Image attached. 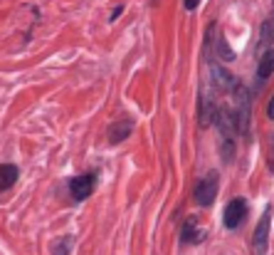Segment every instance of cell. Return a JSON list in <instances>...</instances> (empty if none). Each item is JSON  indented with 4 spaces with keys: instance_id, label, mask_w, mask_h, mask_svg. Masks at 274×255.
I'll return each mask as SVG.
<instances>
[{
    "instance_id": "4",
    "label": "cell",
    "mask_w": 274,
    "mask_h": 255,
    "mask_svg": "<svg viewBox=\"0 0 274 255\" xmlns=\"http://www.w3.org/2000/svg\"><path fill=\"white\" fill-rule=\"evenodd\" d=\"M196 203L198 206H210L212 201H215V196H218V173L215 171H210L205 178H200L198 181V186H196Z\"/></svg>"
},
{
    "instance_id": "6",
    "label": "cell",
    "mask_w": 274,
    "mask_h": 255,
    "mask_svg": "<svg viewBox=\"0 0 274 255\" xmlns=\"http://www.w3.org/2000/svg\"><path fill=\"white\" fill-rule=\"evenodd\" d=\"M237 97V117H235V124L240 127L242 134H247V129H250V92L244 89V87L237 82V87L232 89Z\"/></svg>"
},
{
    "instance_id": "13",
    "label": "cell",
    "mask_w": 274,
    "mask_h": 255,
    "mask_svg": "<svg viewBox=\"0 0 274 255\" xmlns=\"http://www.w3.org/2000/svg\"><path fill=\"white\" fill-rule=\"evenodd\" d=\"M215 47H218V52H220V57L225 60V62H230L232 57H235V52L228 47V43H225V38H220L218 43H215ZM220 57H218V62H220Z\"/></svg>"
},
{
    "instance_id": "7",
    "label": "cell",
    "mask_w": 274,
    "mask_h": 255,
    "mask_svg": "<svg viewBox=\"0 0 274 255\" xmlns=\"http://www.w3.org/2000/svg\"><path fill=\"white\" fill-rule=\"evenodd\" d=\"M210 72H212V80H215V85L220 87L222 92H232L237 87V80L228 72V70H222L220 65H210Z\"/></svg>"
},
{
    "instance_id": "14",
    "label": "cell",
    "mask_w": 274,
    "mask_h": 255,
    "mask_svg": "<svg viewBox=\"0 0 274 255\" xmlns=\"http://www.w3.org/2000/svg\"><path fill=\"white\" fill-rule=\"evenodd\" d=\"M70 250H72V238H64V240H62L60 245H54V248H52V253H54V255H57V253L67 255Z\"/></svg>"
},
{
    "instance_id": "3",
    "label": "cell",
    "mask_w": 274,
    "mask_h": 255,
    "mask_svg": "<svg viewBox=\"0 0 274 255\" xmlns=\"http://www.w3.org/2000/svg\"><path fill=\"white\" fill-rule=\"evenodd\" d=\"M247 213H250V206L244 198H232L228 206H225V213H222V220H225V228L235 230L240 228L244 220H247Z\"/></svg>"
},
{
    "instance_id": "17",
    "label": "cell",
    "mask_w": 274,
    "mask_h": 255,
    "mask_svg": "<svg viewBox=\"0 0 274 255\" xmlns=\"http://www.w3.org/2000/svg\"><path fill=\"white\" fill-rule=\"evenodd\" d=\"M121 13H124V5H118V8H114V13H112V18H109V20H116L118 15H121Z\"/></svg>"
},
{
    "instance_id": "10",
    "label": "cell",
    "mask_w": 274,
    "mask_h": 255,
    "mask_svg": "<svg viewBox=\"0 0 274 255\" xmlns=\"http://www.w3.org/2000/svg\"><path fill=\"white\" fill-rule=\"evenodd\" d=\"M20 178V169L15 164H0V191H8Z\"/></svg>"
},
{
    "instance_id": "11",
    "label": "cell",
    "mask_w": 274,
    "mask_h": 255,
    "mask_svg": "<svg viewBox=\"0 0 274 255\" xmlns=\"http://www.w3.org/2000/svg\"><path fill=\"white\" fill-rule=\"evenodd\" d=\"M202 235H205V233L198 230L196 218H188V220L183 223V230H180V240H183V243H200Z\"/></svg>"
},
{
    "instance_id": "16",
    "label": "cell",
    "mask_w": 274,
    "mask_h": 255,
    "mask_svg": "<svg viewBox=\"0 0 274 255\" xmlns=\"http://www.w3.org/2000/svg\"><path fill=\"white\" fill-rule=\"evenodd\" d=\"M200 0H186V10H196Z\"/></svg>"
},
{
    "instance_id": "12",
    "label": "cell",
    "mask_w": 274,
    "mask_h": 255,
    "mask_svg": "<svg viewBox=\"0 0 274 255\" xmlns=\"http://www.w3.org/2000/svg\"><path fill=\"white\" fill-rule=\"evenodd\" d=\"M274 43V15L264 23V28H262V47H267V45H272Z\"/></svg>"
},
{
    "instance_id": "1",
    "label": "cell",
    "mask_w": 274,
    "mask_h": 255,
    "mask_svg": "<svg viewBox=\"0 0 274 255\" xmlns=\"http://www.w3.org/2000/svg\"><path fill=\"white\" fill-rule=\"evenodd\" d=\"M215 122H218V129L222 134V159H225V164H230L232 156H235V144H237L235 141V136H237L235 117L228 109H220V112H215Z\"/></svg>"
},
{
    "instance_id": "9",
    "label": "cell",
    "mask_w": 274,
    "mask_h": 255,
    "mask_svg": "<svg viewBox=\"0 0 274 255\" xmlns=\"http://www.w3.org/2000/svg\"><path fill=\"white\" fill-rule=\"evenodd\" d=\"M272 72H274V50H270V52L262 55V60L257 65V87L264 85L272 77Z\"/></svg>"
},
{
    "instance_id": "8",
    "label": "cell",
    "mask_w": 274,
    "mask_h": 255,
    "mask_svg": "<svg viewBox=\"0 0 274 255\" xmlns=\"http://www.w3.org/2000/svg\"><path fill=\"white\" fill-rule=\"evenodd\" d=\"M131 131H134V124L128 119H124V122H114L109 127V131H106V136H109L112 144H121V141H126L131 136Z\"/></svg>"
},
{
    "instance_id": "15",
    "label": "cell",
    "mask_w": 274,
    "mask_h": 255,
    "mask_svg": "<svg viewBox=\"0 0 274 255\" xmlns=\"http://www.w3.org/2000/svg\"><path fill=\"white\" fill-rule=\"evenodd\" d=\"M267 117L274 119V94H272V99H270V107H267Z\"/></svg>"
},
{
    "instance_id": "2",
    "label": "cell",
    "mask_w": 274,
    "mask_h": 255,
    "mask_svg": "<svg viewBox=\"0 0 274 255\" xmlns=\"http://www.w3.org/2000/svg\"><path fill=\"white\" fill-rule=\"evenodd\" d=\"M96 171H89V173H82V176H74V178H70V183H67V191H70V196H72V201L79 203V201H86L92 193H94V188H96Z\"/></svg>"
},
{
    "instance_id": "5",
    "label": "cell",
    "mask_w": 274,
    "mask_h": 255,
    "mask_svg": "<svg viewBox=\"0 0 274 255\" xmlns=\"http://www.w3.org/2000/svg\"><path fill=\"white\" fill-rule=\"evenodd\" d=\"M270 228H272V208L267 206L257 228H254V235H252V250L254 253H267V243H270Z\"/></svg>"
}]
</instances>
